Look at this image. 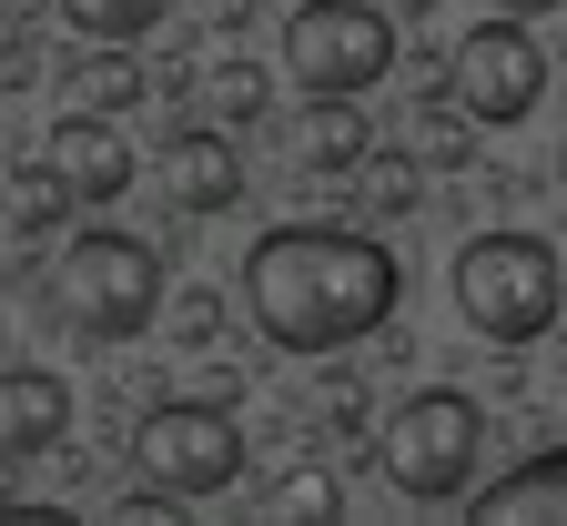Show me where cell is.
<instances>
[{
    "label": "cell",
    "instance_id": "cell-1",
    "mask_svg": "<svg viewBox=\"0 0 567 526\" xmlns=\"http://www.w3.org/2000/svg\"><path fill=\"white\" fill-rule=\"evenodd\" d=\"M395 254L365 223H274L244 254V314L274 354H344L395 314Z\"/></svg>",
    "mask_w": 567,
    "mask_h": 526
},
{
    "label": "cell",
    "instance_id": "cell-2",
    "mask_svg": "<svg viewBox=\"0 0 567 526\" xmlns=\"http://www.w3.org/2000/svg\"><path fill=\"white\" fill-rule=\"evenodd\" d=\"M446 293L486 344H537L567 314V264H557L547 234H466Z\"/></svg>",
    "mask_w": 567,
    "mask_h": 526
},
{
    "label": "cell",
    "instance_id": "cell-3",
    "mask_svg": "<svg viewBox=\"0 0 567 526\" xmlns=\"http://www.w3.org/2000/svg\"><path fill=\"white\" fill-rule=\"evenodd\" d=\"M476 456H486V405L456 395V385H415L375 435V466H385V486L405 506H466Z\"/></svg>",
    "mask_w": 567,
    "mask_h": 526
},
{
    "label": "cell",
    "instance_id": "cell-4",
    "mask_svg": "<svg viewBox=\"0 0 567 526\" xmlns=\"http://www.w3.org/2000/svg\"><path fill=\"white\" fill-rule=\"evenodd\" d=\"M51 305L102 344H132L163 314V254L132 244V234H71L61 264H51Z\"/></svg>",
    "mask_w": 567,
    "mask_h": 526
},
{
    "label": "cell",
    "instance_id": "cell-5",
    "mask_svg": "<svg viewBox=\"0 0 567 526\" xmlns=\"http://www.w3.org/2000/svg\"><path fill=\"white\" fill-rule=\"evenodd\" d=\"M132 476L163 486V496H183V506L224 496L244 476V425H234V405H213V395L142 405V425H132Z\"/></svg>",
    "mask_w": 567,
    "mask_h": 526
},
{
    "label": "cell",
    "instance_id": "cell-6",
    "mask_svg": "<svg viewBox=\"0 0 567 526\" xmlns=\"http://www.w3.org/2000/svg\"><path fill=\"white\" fill-rule=\"evenodd\" d=\"M395 71V21L375 0H305L284 21V82L295 92H334V102H365Z\"/></svg>",
    "mask_w": 567,
    "mask_h": 526
},
{
    "label": "cell",
    "instance_id": "cell-7",
    "mask_svg": "<svg viewBox=\"0 0 567 526\" xmlns=\"http://www.w3.org/2000/svg\"><path fill=\"white\" fill-rule=\"evenodd\" d=\"M446 92H456L486 132L527 122V112L547 102V51H537V31H527V21H507V11H486V21L446 51Z\"/></svg>",
    "mask_w": 567,
    "mask_h": 526
},
{
    "label": "cell",
    "instance_id": "cell-8",
    "mask_svg": "<svg viewBox=\"0 0 567 526\" xmlns=\"http://www.w3.org/2000/svg\"><path fill=\"white\" fill-rule=\"evenodd\" d=\"M41 163H51L71 193H82V203H122V193H132V142H122V122L92 112V102H71V112L51 122Z\"/></svg>",
    "mask_w": 567,
    "mask_h": 526
},
{
    "label": "cell",
    "instance_id": "cell-9",
    "mask_svg": "<svg viewBox=\"0 0 567 526\" xmlns=\"http://www.w3.org/2000/svg\"><path fill=\"white\" fill-rule=\"evenodd\" d=\"M71 425V385L51 364H0V456H41Z\"/></svg>",
    "mask_w": 567,
    "mask_h": 526
},
{
    "label": "cell",
    "instance_id": "cell-10",
    "mask_svg": "<svg viewBox=\"0 0 567 526\" xmlns=\"http://www.w3.org/2000/svg\"><path fill=\"white\" fill-rule=\"evenodd\" d=\"M476 526H567V445H547V456H527L517 476H496L466 496Z\"/></svg>",
    "mask_w": 567,
    "mask_h": 526
},
{
    "label": "cell",
    "instance_id": "cell-11",
    "mask_svg": "<svg viewBox=\"0 0 567 526\" xmlns=\"http://www.w3.org/2000/svg\"><path fill=\"white\" fill-rule=\"evenodd\" d=\"M284 153H295L305 173H354V163H375V142H365V102H334V92H305L295 132H284Z\"/></svg>",
    "mask_w": 567,
    "mask_h": 526
},
{
    "label": "cell",
    "instance_id": "cell-12",
    "mask_svg": "<svg viewBox=\"0 0 567 526\" xmlns=\"http://www.w3.org/2000/svg\"><path fill=\"white\" fill-rule=\"evenodd\" d=\"M163 183H173L183 213H234V203H244V163H234L224 132H183L173 163H163Z\"/></svg>",
    "mask_w": 567,
    "mask_h": 526
},
{
    "label": "cell",
    "instance_id": "cell-13",
    "mask_svg": "<svg viewBox=\"0 0 567 526\" xmlns=\"http://www.w3.org/2000/svg\"><path fill=\"white\" fill-rule=\"evenodd\" d=\"M61 82H71V102H92V112H132L142 102V61H132V41H92V61H71L61 71Z\"/></svg>",
    "mask_w": 567,
    "mask_h": 526
},
{
    "label": "cell",
    "instance_id": "cell-14",
    "mask_svg": "<svg viewBox=\"0 0 567 526\" xmlns=\"http://www.w3.org/2000/svg\"><path fill=\"white\" fill-rule=\"evenodd\" d=\"M61 21L82 41H142V31L173 21V0H61Z\"/></svg>",
    "mask_w": 567,
    "mask_h": 526
},
{
    "label": "cell",
    "instance_id": "cell-15",
    "mask_svg": "<svg viewBox=\"0 0 567 526\" xmlns=\"http://www.w3.org/2000/svg\"><path fill=\"white\" fill-rule=\"evenodd\" d=\"M203 102H213V122H264L274 112V71L264 61H213L203 71Z\"/></svg>",
    "mask_w": 567,
    "mask_h": 526
},
{
    "label": "cell",
    "instance_id": "cell-16",
    "mask_svg": "<svg viewBox=\"0 0 567 526\" xmlns=\"http://www.w3.org/2000/svg\"><path fill=\"white\" fill-rule=\"evenodd\" d=\"M71 203H82V193H71L51 163H31V173L11 183V234H31V244H41V234H61V223H71Z\"/></svg>",
    "mask_w": 567,
    "mask_h": 526
},
{
    "label": "cell",
    "instance_id": "cell-17",
    "mask_svg": "<svg viewBox=\"0 0 567 526\" xmlns=\"http://www.w3.org/2000/svg\"><path fill=\"white\" fill-rule=\"evenodd\" d=\"M274 516H305V526H334V516H344V486H334V476H295V486H274Z\"/></svg>",
    "mask_w": 567,
    "mask_h": 526
},
{
    "label": "cell",
    "instance_id": "cell-18",
    "mask_svg": "<svg viewBox=\"0 0 567 526\" xmlns=\"http://www.w3.org/2000/svg\"><path fill=\"white\" fill-rule=\"evenodd\" d=\"M375 203L405 213V203H415V173H405V163H375Z\"/></svg>",
    "mask_w": 567,
    "mask_h": 526
},
{
    "label": "cell",
    "instance_id": "cell-19",
    "mask_svg": "<svg viewBox=\"0 0 567 526\" xmlns=\"http://www.w3.org/2000/svg\"><path fill=\"white\" fill-rule=\"evenodd\" d=\"M486 11H507V21H547L557 0H486Z\"/></svg>",
    "mask_w": 567,
    "mask_h": 526
},
{
    "label": "cell",
    "instance_id": "cell-20",
    "mask_svg": "<svg viewBox=\"0 0 567 526\" xmlns=\"http://www.w3.org/2000/svg\"><path fill=\"white\" fill-rule=\"evenodd\" d=\"M0 364H11V354H0Z\"/></svg>",
    "mask_w": 567,
    "mask_h": 526
}]
</instances>
